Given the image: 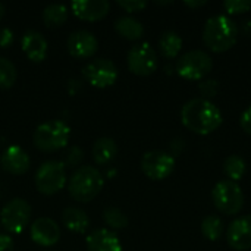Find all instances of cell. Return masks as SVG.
<instances>
[{"label":"cell","instance_id":"26","mask_svg":"<svg viewBox=\"0 0 251 251\" xmlns=\"http://www.w3.org/2000/svg\"><path fill=\"white\" fill-rule=\"evenodd\" d=\"M103 221L104 224L112 228V229H124L128 226L129 221H128V216L118 207H106L103 210Z\"/></svg>","mask_w":251,"mask_h":251},{"label":"cell","instance_id":"31","mask_svg":"<svg viewBox=\"0 0 251 251\" xmlns=\"http://www.w3.org/2000/svg\"><path fill=\"white\" fill-rule=\"evenodd\" d=\"M199 88H200V91L203 94V99H209V97L216 96L218 88H219V84H218L216 79H206V81L200 82Z\"/></svg>","mask_w":251,"mask_h":251},{"label":"cell","instance_id":"33","mask_svg":"<svg viewBox=\"0 0 251 251\" xmlns=\"http://www.w3.org/2000/svg\"><path fill=\"white\" fill-rule=\"evenodd\" d=\"M240 124L243 126V129L246 132L251 134V104L241 113V118H240Z\"/></svg>","mask_w":251,"mask_h":251},{"label":"cell","instance_id":"9","mask_svg":"<svg viewBox=\"0 0 251 251\" xmlns=\"http://www.w3.org/2000/svg\"><path fill=\"white\" fill-rule=\"evenodd\" d=\"M175 169V157L165 150H151L141 157L143 174L153 179L160 181L168 178Z\"/></svg>","mask_w":251,"mask_h":251},{"label":"cell","instance_id":"4","mask_svg":"<svg viewBox=\"0 0 251 251\" xmlns=\"http://www.w3.org/2000/svg\"><path fill=\"white\" fill-rule=\"evenodd\" d=\"M71 128L63 121H47L38 125L32 135V143L43 153H54L69 143Z\"/></svg>","mask_w":251,"mask_h":251},{"label":"cell","instance_id":"32","mask_svg":"<svg viewBox=\"0 0 251 251\" xmlns=\"http://www.w3.org/2000/svg\"><path fill=\"white\" fill-rule=\"evenodd\" d=\"M13 43V31L7 26H0V49H7Z\"/></svg>","mask_w":251,"mask_h":251},{"label":"cell","instance_id":"1","mask_svg":"<svg viewBox=\"0 0 251 251\" xmlns=\"http://www.w3.org/2000/svg\"><path fill=\"white\" fill-rule=\"evenodd\" d=\"M181 121L188 129L206 135L216 131L222 125L224 116L221 109L212 100L196 97L182 106Z\"/></svg>","mask_w":251,"mask_h":251},{"label":"cell","instance_id":"24","mask_svg":"<svg viewBox=\"0 0 251 251\" xmlns=\"http://www.w3.org/2000/svg\"><path fill=\"white\" fill-rule=\"evenodd\" d=\"M246 169H247L246 160L238 154H231L224 162V172L231 181H235V182L240 181L244 176Z\"/></svg>","mask_w":251,"mask_h":251},{"label":"cell","instance_id":"22","mask_svg":"<svg viewBox=\"0 0 251 251\" xmlns=\"http://www.w3.org/2000/svg\"><path fill=\"white\" fill-rule=\"evenodd\" d=\"M159 49L160 53L168 57V59H174L179 54L181 49H182V38L176 31H165L160 38H159Z\"/></svg>","mask_w":251,"mask_h":251},{"label":"cell","instance_id":"18","mask_svg":"<svg viewBox=\"0 0 251 251\" xmlns=\"http://www.w3.org/2000/svg\"><path fill=\"white\" fill-rule=\"evenodd\" d=\"M87 251H122L118 235L106 228H99L87 237Z\"/></svg>","mask_w":251,"mask_h":251},{"label":"cell","instance_id":"12","mask_svg":"<svg viewBox=\"0 0 251 251\" xmlns=\"http://www.w3.org/2000/svg\"><path fill=\"white\" fill-rule=\"evenodd\" d=\"M68 51L75 59H90L99 49V41L96 35L90 31L79 29L74 31L66 40Z\"/></svg>","mask_w":251,"mask_h":251},{"label":"cell","instance_id":"14","mask_svg":"<svg viewBox=\"0 0 251 251\" xmlns=\"http://www.w3.org/2000/svg\"><path fill=\"white\" fill-rule=\"evenodd\" d=\"M0 166L4 172L18 176L28 172L31 166V159L22 147L9 146L0 157Z\"/></svg>","mask_w":251,"mask_h":251},{"label":"cell","instance_id":"8","mask_svg":"<svg viewBox=\"0 0 251 251\" xmlns=\"http://www.w3.org/2000/svg\"><path fill=\"white\" fill-rule=\"evenodd\" d=\"M32 209L31 204L24 199L9 200L0 212V224L9 234H21L31 222Z\"/></svg>","mask_w":251,"mask_h":251},{"label":"cell","instance_id":"20","mask_svg":"<svg viewBox=\"0 0 251 251\" xmlns=\"http://www.w3.org/2000/svg\"><path fill=\"white\" fill-rule=\"evenodd\" d=\"M62 224L74 234H85L90 226L87 213L78 207H66L62 213Z\"/></svg>","mask_w":251,"mask_h":251},{"label":"cell","instance_id":"35","mask_svg":"<svg viewBox=\"0 0 251 251\" xmlns=\"http://www.w3.org/2000/svg\"><path fill=\"white\" fill-rule=\"evenodd\" d=\"M206 3H207L206 0H194V1L187 0V1H185V4L190 6V7H200V6H204Z\"/></svg>","mask_w":251,"mask_h":251},{"label":"cell","instance_id":"28","mask_svg":"<svg viewBox=\"0 0 251 251\" xmlns=\"http://www.w3.org/2000/svg\"><path fill=\"white\" fill-rule=\"evenodd\" d=\"M82 159H84V151L78 146H72L66 151L65 162H62V163L65 165V168H76L78 169V166L81 165Z\"/></svg>","mask_w":251,"mask_h":251},{"label":"cell","instance_id":"29","mask_svg":"<svg viewBox=\"0 0 251 251\" xmlns=\"http://www.w3.org/2000/svg\"><path fill=\"white\" fill-rule=\"evenodd\" d=\"M224 7L228 13H243L251 9V0H225Z\"/></svg>","mask_w":251,"mask_h":251},{"label":"cell","instance_id":"25","mask_svg":"<svg viewBox=\"0 0 251 251\" xmlns=\"http://www.w3.org/2000/svg\"><path fill=\"white\" fill-rule=\"evenodd\" d=\"M224 232V222L219 216L216 215H209L201 221V234L204 238L210 241H216L221 238Z\"/></svg>","mask_w":251,"mask_h":251},{"label":"cell","instance_id":"7","mask_svg":"<svg viewBox=\"0 0 251 251\" xmlns=\"http://www.w3.org/2000/svg\"><path fill=\"white\" fill-rule=\"evenodd\" d=\"M212 56L201 49L188 50L176 60V72L185 79H203L212 71Z\"/></svg>","mask_w":251,"mask_h":251},{"label":"cell","instance_id":"5","mask_svg":"<svg viewBox=\"0 0 251 251\" xmlns=\"http://www.w3.org/2000/svg\"><path fill=\"white\" fill-rule=\"evenodd\" d=\"M34 182L38 193L44 196H53L59 193L68 182L65 165L59 160H47L41 163L35 171Z\"/></svg>","mask_w":251,"mask_h":251},{"label":"cell","instance_id":"13","mask_svg":"<svg viewBox=\"0 0 251 251\" xmlns=\"http://www.w3.org/2000/svg\"><path fill=\"white\" fill-rule=\"evenodd\" d=\"M31 240L40 247H53L60 240V228L50 218H38L31 224Z\"/></svg>","mask_w":251,"mask_h":251},{"label":"cell","instance_id":"6","mask_svg":"<svg viewBox=\"0 0 251 251\" xmlns=\"http://www.w3.org/2000/svg\"><path fill=\"white\" fill-rule=\"evenodd\" d=\"M212 200L219 212L225 215H237L244 206V193L238 182L222 179L213 187Z\"/></svg>","mask_w":251,"mask_h":251},{"label":"cell","instance_id":"3","mask_svg":"<svg viewBox=\"0 0 251 251\" xmlns=\"http://www.w3.org/2000/svg\"><path fill=\"white\" fill-rule=\"evenodd\" d=\"M104 178L101 172L90 165L79 166L68 181L69 196L79 203H90L103 190Z\"/></svg>","mask_w":251,"mask_h":251},{"label":"cell","instance_id":"17","mask_svg":"<svg viewBox=\"0 0 251 251\" xmlns=\"http://www.w3.org/2000/svg\"><path fill=\"white\" fill-rule=\"evenodd\" d=\"M21 46H22V51L25 53V56L31 62L40 63L47 56L49 43H47L46 37L41 32H38V31H34V29L26 31L22 35Z\"/></svg>","mask_w":251,"mask_h":251},{"label":"cell","instance_id":"15","mask_svg":"<svg viewBox=\"0 0 251 251\" xmlns=\"http://www.w3.org/2000/svg\"><path fill=\"white\" fill-rule=\"evenodd\" d=\"M72 13L87 22L101 21L110 10L107 0H75L71 4Z\"/></svg>","mask_w":251,"mask_h":251},{"label":"cell","instance_id":"2","mask_svg":"<svg viewBox=\"0 0 251 251\" xmlns=\"http://www.w3.org/2000/svg\"><path fill=\"white\" fill-rule=\"evenodd\" d=\"M203 40L210 50L226 51L238 40V26L229 15H213L204 24Z\"/></svg>","mask_w":251,"mask_h":251},{"label":"cell","instance_id":"19","mask_svg":"<svg viewBox=\"0 0 251 251\" xmlns=\"http://www.w3.org/2000/svg\"><path fill=\"white\" fill-rule=\"evenodd\" d=\"M116 156H118V144L113 138L101 137L94 141L93 150H91V157L96 165L106 166L110 162H113Z\"/></svg>","mask_w":251,"mask_h":251},{"label":"cell","instance_id":"36","mask_svg":"<svg viewBox=\"0 0 251 251\" xmlns=\"http://www.w3.org/2000/svg\"><path fill=\"white\" fill-rule=\"evenodd\" d=\"M243 32L246 34V35H251V19L249 21H246L244 24H243Z\"/></svg>","mask_w":251,"mask_h":251},{"label":"cell","instance_id":"21","mask_svg":"<svg viewBox=\"0 0 251 251\" xmlns=\"http://www.w3.org/2000/svg\"><path fill=\"white\" fill-rule=\"evenodd\" d=\"M115 31L126 40H138L144 32L143 24L132 16H121L115 21Z\"/></svg>","mask_w":251,"mask_h":251},{"label":"cell","instance_id":"37","mask_svg":"<svg viewBox=\"0 0 251 251\" xmlns=\"http://www.w3.org/2000/svg\"><path fill=\"white\" fill-rule=\"evenodd\" d=\"M4 12H6V7H4V4H3V3H0V19L4 16Z\"/></svg>","mask_w":251,"mask_h":251},{"label":"cell","instance_id":"11","mask_svg":"<svg viewBox=\"0 0 251 251\" xmlns=\"http://www.w3.org/2000/svg\"><path fill=\"white\" fill-rule=\"evenodd\" d=\"M128 68L140 76L151 75L157 68V53L149 43H138L128 51Z\"/></svg>","mask_w":251,"mask_h":251},{"label":"cell","instance_id":"27","mask_svg":"<svg viewBox=\"0 0 251 251\" xmlns=\"http://www.w3.org/2000/svg\"><path fill=\"white\" fill-rule=\"evenodd\" d=\"M16 76L18 72L15 65L6 57H0V90L10 88L15 84Z\"/></svg>","mask_w":251,"mask_h":251},{"label":"cell","instance_id":"10","mask_svg":"<svg viewBox=\"0 0 251 251\" xmlns=\"http://www.w3.org/2000/svg\"><path fill=\"white\" fill-rule=\"evenodd\" d=\"M82 75L90 85L96 88H107L116 82L118 68L109 59H94L84 66Z\"/></svg>","mask_w":251,"mask_h":251},{"label":"cell","instance_id":"30","mask_svg":"<svg viewBox=\"0 0 251 251\" xmlns=\"http://www.w3.org/2000/svg\"><path fill=\"white\" fill-rule=\"evenodd\" d=\"M119 7H122L125 12H140L147 6L146 0H118L116 1Z\"/></svg>","mask_w":251,"mask_h":251},{"label":"cell","instance_id":"16","mask_svg":"<svg viewBox=\"0 0 251 251\" xmlns=\"http://www.w3.org/2000/svg\"><path fill=\"white\" fill-rule=\"evenodd\" d=\"M228 244L235 250L251 249V215L237 218L228 228Z\"/></svg>","mask_w":251,"mask_h":251},{"label":"cell","instance_id":"23","mask_svg":"<svg viewBox=\"0 0 251 251\" xmlns=\"http://www.w3.org/2000/svg\"><path fill=\"white\" fill-rule=\"evenodd\" d=\"M68 15L69 12L65 4H57V3L49 4L43 10V22L49 28H56L66 22Z\"/></svg>","mask_w":251,"mask_h":251},{"label":"cell","instance_id":"34","mask_svg":"<svg viewBox=\"0 0 251 251\" xmlns=\"http://www.w3.org/2000/svg\"><path fill=\"white\" fill-rule=\"evenodd\" d=\"M0 251H13V240L7 234H0Z\"/></svg>","mask_w":251,"mask_h":251}]
</instances>
